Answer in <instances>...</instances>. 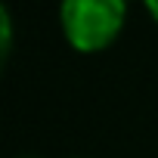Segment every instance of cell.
Returning a JSON list of instances; mask_svg holds the SVG:
<instances>
[{
    "mask_svg": "<svg viewBox=\"0 0 158 158\" xmlns=\"http://www.w3.org/2000/svg\"><path fill=\"white\" fill-rule=\"evenodd\" d=\"M127 0H62L59 22L65 40L81 53L106 50L124 28Z\"/></svg>",
    "mask_w": 158,
    "mask_h": 158,
    "instance_id": "1",
    "label": "cell"
},
{
    "mask_svg": "<svg viewBox=\"0 0 158 158\" xmlns=\"http://www.w3.org/2000/svg\"><path fill=\"white\" fill-rule=\"evenodd\" d=\"M10 50H13V19H10L6 6L0 3V68L6 65Z\"/></svg>",
    "mask_w": 158,
    "mask_h": 158,
    "instance_id": "2",
    "label": "cell"
},
{
    "mask_svg": "<svg viewBox=\"0 0 158 158\" xmlns=\"http://www.w3.org/2000/svg\"><path fill=\"white\" fill-rule=\"evenodd\" d=\"M143 3H146V10L152 13V19L158 22V0H143Z\"/></svg>",
    "mask_w": 158,
    "mask_h": 158,
    "instance_id": "3",
    "label": "cell"
}]
</instances>
